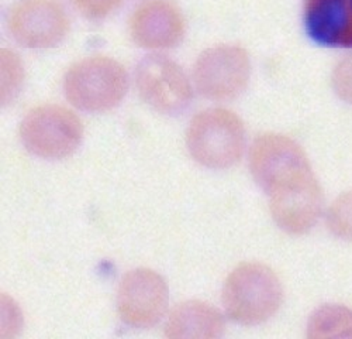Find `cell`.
<instances>
[{"instance_id":"cell-1","label":"cell","mask_w":352,"mask_h":339,"mask_svg":"<svg viewBox=\"0 0 352 339\" xmlns=\"http://www.w3.org/2000/svg\"><path fill=\"white\" fill-rule=\"evenodd\" d=\"M282 301L283 287L278 274L258 262H245L232 269L221 290L226 316L247 327L272 318Z\"/></svg>"},{"instance_id":"cell-2","label":"cell","mask_w":352,"mask_h":339,"mask_svg":"<svg viewBox=\"0 0 352 339\" xmlns=\"http://www.w3.org/2000/svg\"><path fill=\"white\" fill-rule=\"evenodd\" d=\"M192 158L212 170L236 165L244 154L247 133L241 118L227 107H209L192 118L186 129Z\"/></svg>"},{"instance_id":"cell-3","label":"cell","mask_w":352,"mask_h":339,"mask_svg":"<svg viewBox=\"0 0 352 339\" xmlns=\"http://www.w3.org/2000/svg\"><path fill=\"white\" fill-rule=\"evenodd\" d=\"M248 161L252 178L268 196L296 188L314 177L303 147L282 133L258 134L251 145Z\"/></svg>"},{"instance_id":"cell-4","label":"cell","mask_w":352,"mask_h":339,"mask_svg":"<svg viewBox=\"0 0 352 339\" xmlns=\"http://www.w3.org/2000/svg\"><path fill=\"white\" fill-rule=\"evenodd\" d=\"M63 87L71 105L99 113L123 101L129 90V76L119 61L106 55H92L68 68Z\"/></svg>"},{"instance_id":"cell-5","label":"cell","mask_w":352,"mask_h":339,"mask_svg":"<svg viewBox=\"0 0 352 339\" xmlns=\"http://www.w3.org/2000/svg\"><path fill=\"white\" fill-rule=\"evenodd\" d=\"M83 126L71 109L45 103L25 113L20 123V138L32 154L45 160L71 156L80 145Z\"/></svg>"},{"instance_id":"cell-6","label":"cell","mask_w":352,"mask_h":339,"mask_svg":"<svg viewBox=\"0 0 352 339\" xmlns=\"http://www.w3.org/2000/svg\"><path fill=\"white\" fill-rule=\"evenodd\" d=\"M251 79L250 54L241 45L219 44L204 50L195 63L193 82L197 92L216 102L240 96Z\"/></svg>"},{"instance_id":"cell-7","label":"cell","mask_w":352,"mask_h":339,"mask_svg":"<svg viewBox=\"0 0 352 339\" xmlns=\"http://www.w3.org/2000/svg\"><path fill=\"white\" fill-rule=\"evenodd\" d=\"M135 87L141 99L160 113L173 115L186 109L193 88L181 65L162 54H151L135 68Z\"/></svg>"},{"instance_id":"cell-8","label":"cell","mask_w":352,"mask_h":339,"mask_svg":"<svg viewBox=\"0 0 352 339\" xmlns=\"http://www.w3.org/2000/svg\"><path fill=\"white\" fill-rule=\"evenodd\" d=\"M169 290L165 278L151 269L127 271L117 289V311L134 328H151L165 316Z\"/></svg>"},{"instance_id":"cell-9","label":"cell","mask_w":352,"mask_h":339,"mask_svg":"<svg viewBox=\"0 0 352 339\" xmlns=\"http://www.w3.org/2000/svg\"><path fill=\"white\" fill-rule=\"evenodd\" d=\"M8 28L23 47L44 50L65 39L69 20L58 0H19L9 10Z\"/></svg>"},{"instance_id":"cell-10","label":"cell","mask_w":352,"mask_h":339,"mask_svg":"<svg viewBox=\"0 0 352 339\" xmlns=\"http://www.w3.org/2000/svg\"><path fill=\"white\" fill-rule=\"evenodd\" d=\"M185 17L170 0H145L130 16L129 33L141 48L161 51L173 48L185 37Z\"/></svg>"},{"instance_id":"cell-11","label":"cell","mask_w":352,"mask_h":339,"mask_svg":"<svg viewBox=\"0 0 352 339\" xmlns=\"http://www.w3.org/2000/svg\"><path fill=\"white\" fill-rule=\"evenodd\" d=\"M268 198L274 222L289 235L299 236L311 231L324 208V195L316 176L296 188Z\"/></svg>"},{"instance_id":"cell-12","label":"cell","mask_w":352,"mask_h":339,"mask_svg":"<svg viewBox=\"0 0 352 339\" xmlns=\"http://www.w3.org/2000/svg\"><path fill=\"white\" fill-rule=\"evenodd\" d=\"M303 24L318 45L352 51V0H303Z\"/></svg>"},{"instance_id":"cell-13","label":"cell","mask_w":352,"mask_h":339,"mask_svg":"<svg viewBox=\"0 0 352 339\" xmlns=\"http://www.w3.org/2000/svg\"><path fill=\"white\" fill-rule=\"evenodd\" d=\"M224 329L226 320L220 311L200 300L179 302L165 324V335L170 339H216Z\"/></svg>"},{"instance_id":"cell-14","label":"cell","mask_w":352,"mask_h":339,"mask_svg":"<svg viewBox=\"0 0 352 339\" xmlns=\"http://www.w3.org/2000/svg\"><path fill=\"white\" fill-rule=\"evenodd\" d=\"M310 339H352V309L344 304H324L316 308L307 321Z\"/></svg>"},{"instance_id":"cell-15","label":"cell","mask_w":352,"mask_h":339,"mask_svg":"<svg viewBox=\"0 0 352 339\" xmlns=\"http://www.w3.org/2000/svg\"><path fill=\"white\" fill-rule=\"evenodd\" d=\"M329 231L341 240L352 242V189L340 194L326 214Z\"/></svg>"},{"instance_id":"cell-16","label":"cell","mask_w":352,"mask_h":339,"mask_svg":"<svg viewBox=\"0 0 352 339\" xmlns=\"http://www.w3.org/2000/svg\"><path fill=\"white\" fill-rule=\"evenodd\" d=\"M24 68L19 55L12 50H2V102L10 103L21 88Z\"/></svg>"},{"instance_id":"cell-17","label":"cell","mask_w":352,"mask_h":339,"mask_svg":"<svg viewBox=\"0 0 352 339\" xmlns=\"http://www.w3.org/2000/svg\"><path fill=\"white\" fill-rule=\"evenodd\" d=\"M331 88L344 103L352 106V51L334 65Z\"/></svg>"},{"instance_id":"cell-18","label":"cell","mask_w":352,"mask_h":339,"mask_svg":"<svg viewBox=\"0 0 352 339\" xmlns=\"http://www.w3.org/2000/svg\"><path fill=\"white\" fill-rule=\"evenodd\" d=\"M122 0H72L75 8L87 19L99 20L109 16Z\"/></svg>"}]
</instances>
